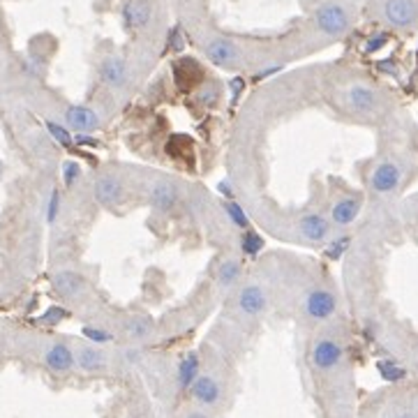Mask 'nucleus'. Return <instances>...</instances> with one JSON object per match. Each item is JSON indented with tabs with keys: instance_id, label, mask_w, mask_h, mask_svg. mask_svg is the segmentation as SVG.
<instances>
[{
	"instance_id": "9b49d317",
	"label": "nucleus",
	"mask_w": 418,
	"mask_h": 418,
	"mask_svg": "<svg viewBox=\"0 0 418 418\" xmlns=\"http://www.w3.org/2000/svg\"><path fill=\"white\" fill-rule=\"evenodd\" d=\"M99 79L104 86H109L111 90H123L130 83V68L121 56H107L99 63Z\"/></svg>"
},
{
	"instance_id": "ea45409f",
	"label": "nucleus",
	"mask_w": 418,
	"mask_h": 418,
	"mask_svg": "<svg viewBox=\"0 0 418 418\" xmlns=\"http://www.w3.org/2000/svg\"><path fill=\"white\" fill-rule=\"evenodd\" d=\"M74 143L77 146H90V148H97L99 146L97 139H92L90 135H74Z\"/></svg>"
},
{
	"instance_id": "0eeeda50",
	"label": "nucleus",
	"mask_w": 418,
	"mask_h": 418,
	"mask_svg": "<svg viewBox=\"0 0 418 418\" xmlns=\"http://www.w3.org/2000/svg\"><path fill=\"white\" fill-rule=\"evenodd\" d=\"M190 395H192V400H195L197 404H201V407L215 409L217 404L222 402L224 390H222V384L217 381L215 375L199 372V377L192 381V386H190Z\"/></svg>"
},
{
	"instance_id": "412c9836",
	"label": "nucleus",
	"mask_w": 418,
	"mask_h": 418,
	"mask_svg": "<svg viewBox=\"0 0 418 418\" xmlns=\"http://www.w3.org/2000/svg\"><path fill=\"white\" fill-rule=\"evenodd\" d=\"M199 372H201V361H199V354L197 351H188L181 361H178V368H176V384L181 390H190L192 381L197 379Z\"/></svg>"
},
{
	"instance_id": "a211bd4d",
	"label": "nucleus",
	"mask_w": 418,
	"mask_h": 418,
	"mask_svg": "<svg viewBox=\"0 0 418 418\" xmlns=\"http://www.w3.org/2000/svg\"><path fill=\"white\" fill-rule=\"evenodd\" d=\"M178 199H181V195H178V188L174 183H155L152 188L148 190V203L150 208L155 210V213L160 215H167L171 213V210L178 206Z\"/></svg>"
},
{
	"instance_id": "9d476101",
	"label": "nucleus",
	"mask_w": 418,
	"mask_h": 418,
	"mask_svg": "<svg viewBox=\"0 0 418 418\" xmlns=\"http://www.w3.org/2000/svg\"><path fill=\"white\" fill-rule=\"evenodd\" d=\"M92 199L104 206V208H114L125 199V185L118 176L114 174H102L92 183Z\"/></svg>"
},
{
	"instance_id": "4be33fe9",
	"label": "nucleus",
	"mask_w": 418,
	"mask_h": 418,
	"mask_svg": "<svg viewBox=\"0 0 418 418\" xmlns=\"http://www.w3.org/2000/svg\"><path fill=\"white\" fill-rule=\"evenodd\" d=\"M123 328H125V335H128L132 342H143V340H148V337L152 335V328H155V326H152V321L148 319V317L132 315V317L125 319Z\"/></svg>"
},
{
	"instance_id": "2eb2a0df",
	"label": "nucleus",
	"mask_w": 418,
	"mask_h": 418,
	"mask_svg": "<svg viewBox=\"0 0 418 418\" xmlns=\"http://www.w3.org/2000/svg\"><path fill=\"white\" fill-rule=\"evenodd\" d=\"M330 220L324 217L321 213H305L301 220H298V231L308 243L324 245L330 238Z\"/></svg>"
},
{
	"instance_id": "a878e982",
	"label": "nucleus",
	"mask_w": 418,
	"mask_h": 418,
	"mask_svg": "<svg viewBox=\"0 0 418 418\" xmlns=\"http://www.w3.org/2000/svg\"><path fill=\"white\" fill-rule=\"evenodd\" d=\"M21 70H23L26 77H30V79H42L44 72H46V58L39 56V54H35V51H30V54L21 61Z\"/></svg>"
},
{
	"instance_id": "f3484780",
	"label": "nucleus",
	"mask_w": 418,
	"mask_h": 418,
	"mask_svg": "<svg viewBox=\"0 0 418 418\" xmlns=\"http://www.w3.org/2000/svg\"><path fill=\"white\" fill-rule=\"evenodd\" d=\"M236 305L245 317H259L268 308V296L259 284H245V287H241V291H238Z\"/></svg>"
},
{
	"instance_id": "e433bc0d",
	"label": "nucleus",
	"mask_w": 418,
	"mask_h": 418,
	"mask_svg": "<svg viewBox=\"0 0 418 418\" xmlns=\"http://www.w3.org/2000/svg\"><path fill=\"white\" fill-rule=\"evenodd\" d=\"M215 190L220 192V197L224 199V201H234V199H236V190H234V183H231L229 178H222V181L215 185Z\"/></svg>"
},
{
	"instance_id": "6e6552de",
	"label": "nucleus",
	"mask_w": 418,
	"mask_h": 418,
	"mask_svg": "<svg viewBox=\"0 0 418 418\" xmlns=\"http://www.w3.org/2000/svg\"><path fill=\"white\" fill-rule=\"evenodd\" d=\"M74 365L79 370L88 375H97V372H107L109 370V356L107 351L102 349V344H92V342H83L74 349Z\"/></svg>"
},
{
	"instance_id": "bb28decb",
	"label": "nucleus",
	"mask_w": 418,
	"mask_h": 418,
	"mask_svg": "<svg viewBox=\"0 0 418 418\" xmlns=\"http://www.w3.org/2000/svg\"><path fill=\"white\" fill-rule=\"evenodd\" d=\"M224 213H227V217H229V222L234 224V227H238L241 231H245V229H250V217H248V213L241 208V203L236 201H224Z\"/></svg>"
},
{
	"instance_id": "39448f33",
	"label": "nucleus",
	"mask_w": 418,
	"mask_h": 418,
	"mask_svg": "<svg viewBox=\"0 0 418 418\" xmlns=\"http://www.w3.org/2000/svg\"><path fill=\"white\" fill-rule=\"evenodd\" d=\"M402 181H404L402 164L395 160H381L379 164H375L372 174H370V190L381 197H388L402 188Z\"/></svg>"
},
{
	"instance_id": "473e14b6",
	"label": "nucleus",
	"mask_w": 418,
	"mask_h": 418,
	"mask_svg": "<svg viewBox=\"0 0 418 418\" xmlns=\"http://www.w3.org/2000/svg\"><path fill=\"white\" fill-rule=\"evenodd\" d=\"M61 208H63V201H61V190L54 188L49 195V201H46V222L54 224L61 215Z\"/></svg>"
},
{
	"instance_id": "20e7f679",
	"label": "nucleus",
	"mask_w": 418,
	"mask_h": 418,
	"mask_svg": "<svg viewBox=\"0 0 418 418\" xmlns=\"http://www.w3.org/2000/svg\"><path fill=\"white\" fill-rule=\"evenodd\" d=\"M303 312L310 321H328L337 312V296L328 287H312L303 298Z\"/></svg>"
},
{
	"instance_id": "f03ea898",
	"label": "nucleus",
	"mask_w": 418,
	"mask_h": 418,
	"mask_svg": "<svg viewBox=\"0 0 418 418\" xmlns=\"http://www.w3.org/2000/svg\"><path fill=\"white\" fill-rule=\"evenodd\" d=\"M310 363L319 372H333L344 363V344L335 337H317L310 349Z\"/></svg>"
},
{
	"instance_id": "f704fd0d",
	"label": "nucleus",
	"mask_w": 418,
	"mask_h": 418,
	"mask_svg": "<svg viewBox=\"0 0 418 418\" xmlns=\"http://www.w3.org/2000/svg\"><path fill=\"white\" fill-rule=\"evenodd\" d=\"M197 97L201 99L203 104H215L217 99H220V88H217L215 83H203L201 88H199Z\"/></svg>"
},
{
	"instance_id": "7c9ffc66",
	"label": "nucleus",
	"mask_w": 418,
	"mask_h": 418,
	"mask_svg": "<svg viewBox=\"0 0 418 418\" xmlns=\"http://www.w3.org/2000/svg\"><path fill=\"white\" fill-rule=\"evenodd\" d=\"M65 319H70V310L63 308V305H51V308H46L44 315L39 317V324H44V326H56V324H61Z\"/></svg>"
},
{
	"instance_id": "37998d69",
	"label": "nucleus",
	"mask_w": 418,
	"mask_h": 418,
	"mask_svg": "<svg viewBox=\"0 0 418 418\" xmlns=\"http://www.w3.org/2000/svg\"><path fill=\"white\" fill-rule=\"evenodd\" d=\"M3 174H5V164H3V160H0V181H3Z\"/></svg>"
},
{
	"instance_id": "c9c22d12",
	"label": "nucleus",
	"mask_w": 418,
	"mask_h": 418,
	"mask_svg": "<svg viewBox=\"0 0 418 418\" xmlns=\"http://www.w3.org/2000/svg\"><path fill=\"white\" fill-rule=\"evenodd\" d=\"M388 44V32H375L372 37H368L365 42V54H375V51H381L384 46Z\"/></svg>"
},
{
	"instance_id": "7ed1b4c3",
	"label": "nucleus",
	"mask_w": 418,
	"mask_h": 418,
	"mask_svg": "<svg viewBox=\"0 0 418 418\" xmlns=\"http://www.w3.org/2000/svg\"><path fill=\"white\" fill-rule=\"evenodd\" d=\"M381 19L388 28L411 30L418 26V0H384Z\"/></svg>"
},
{
	"instance_id": "dca6fc26",
	"label": "nucleus",
	"mask_w": 418,
	"mask_h": 418,
	"mask_svg": "<svg viewBox=\"0 0 418 418\" xmlns=\"http://www.w3.org/2000/svg\"><path fill=\"white\" fill-rule=\"evenodd\" d=\"M44 365L56 375H68L74 370V349L68 342H51L44 351Z\"/></svg>"
},
{
	"instance_id": "2f4dec72",
	"label": "nucleus",
	"mask_w": 418,
	"mask_h": 418,
	"mask_svg": "<svg viewBox=\"0 0 418 418\" xmlns=\"http://www.w3.org/2000/svg\"><path fill=\"white\" fill-rule=\"evenodd\" d=\"M81 335L88 342H92V344H109V342H114V333H111V330L97 328V326H83Z\"/></svg>"
},
{
	"instance_id": "ddd939ff",
	"label": "nucleus",
	"mask_w": 418,
	"mask_h": 418,
	"mask_svg": "<svg viewBox=\"0 0 418 418\" xmlns=\"http://www.w3.org/2000/svg\"><path fill=\"white\" fill-rule=\"evenodd\" d=\"M203 51L208 56V61L215 63L217 68H231L241 58V51H238V46L229 37H210L203 44Z\"/></svg>"
},
{
	"instance_id": "79ce46f5",
	"label": "nucleus",
	"mask_w": 418,
	"mask_h": 418,
	"mask_svg": "<svg viewBox=\"0 0 418 418\" xmlns=\"http://www.w3.org/2000/svg\"><path fill=\"white\" fill-rule=\"evenodd\" d=\"M388 418H418V416H416V411H411V409H400Z\"/></svg>"
},
{
	"instance_id": "5701e85b",
	"label": "nucleus",
	"mask_w": 418,
	"mask_h": 418,
	"mask_svg": "<svg viewBox=\"0 0 418 418\" xmlns=\"http://www.w3.org/2000/svg\"><path fill=\"white\" fill-rule=\"evenodd\" d=\"M266 248V241H263V236L259 234L255 229H245L241 231V252L245 257H257L261 255V250Z\"/></svg>"
},
{
	"instance_id": "423d86ee",
	"label": "nucleus",
	"mask_w": 418,
	"mask_h": 418,
	"mask_svg": "<svg viewBox=\"0 0 418 418\" xmlns=\"http://www.w3.org/2000/svg\"><path fill=\"white\" fill-rule=\"evenodd\" d=\"M347 104L356 116H375L381 109V95L368 83H351L347 88Z\"/></svg>"
},
{
	"instance_id": "b1692460",
	"label": "nucleus",
	"mask_w": 418,
	"mask_h": 418,
	"mask_svg": "<svg viewBox=\"0 0 418 418\" xmlns=\"http://www.w3.org/2000/svg\"><path fill=\"white\" fill-rule=\"evenodd\" d=\"M238 277H241V263L236 261V259H224L222 266L217 268V275L215 280L220 287H234V284L238 282Z\"/></svg>"
},
{
	"instance_id": "f8f14e48",
	"label": "nucleus",
	"mask_w": 418,
	"mask_h": 418,
	"mask_svg": "<svg viewBox=\"0 0 418 418\" xmlns=\"http://www.w3.org/2000/svg\"><path fill=\"white\" fill-rule=\"evenodd\" d=\"M51 284H54V291L63 298V301H79V298L86 294V289H88L86 277L70 268L58 270L54 275V280H51Z\"/></svg>"
},
{
	"instance_id": "cd10ccee",
	"label": "nucleus",
	"mask_w": 418,
	"mask_h": 418,
	"mask_svg": "<svg viewBox=\"0 0 418 418\" xmlns=\"http://www.w3.org/2000/svg\"><path fill=\"white\" fill-rule=\"evenodd\" d=\"M377 370H379L381 377H384L386 381H402L404 377H407V370H404L400 363H395L393 358L379 361V363H377Z\"/></svg>"
},
{
	"instance_id": "c756f323",
	"label": "nucleus",
	"mask_w": 418,
	"mask_h": 418,
	"mask_svg": "<svg viewBox=\"0 0 418 418\" xmlns=\"http://www.w3.org/2000/svg\"><path fill=\"white\" fill-rule=\"evenodd\" d=\"M61 174H63V185L70 190V188H74L77 181H81L83 169L77 160H65L63 167H61Z\"/></svg>"
},
{
	"instance_id": "4468645a",
	"label": "nucleus",
	"mask_w": 418,
	"mask_h": 418,
	"mask_svg": "<svg viewBox=\"0 0 418 418\" xmlns=\"http://www.w3.org/2000/svg\"><path fill=\"white\" fill-rule=\"evenodd\" d=\"M361 210H363L361 195H344L330 206V224L333 227H349L351 222L358 220Z\"/></svg>"
},
{
	"instance_id": "aec40b11",
	"label": "nucleus",
	"mask_w": 418,
	"mask_h": 418,
	"mask_svg": "<svg viewBox=\"0 0 418 418\" xmlns=\"http://www.w3.org/2000/svg\"><path fill=\"white\" fill-rule=\"evenodd\" d=\"M174 79L183 90H190L199 83V79H203V70L195 58H181L174 63Z\"/></svg>"
},
{
	"instance_id": "393cba45",
	"label": "nucleus",
	"mask_w": 418,
	"mask_h": 418,
	"mask_svg": "<svg viewBox=\"0 0 418 418\" xmlns=\"http://www.w3.org/2000/svg\"><path fill=\"white\" fill-rule=\"evenodd\" d=\"M44 125H46V132H49V137L54 139L58 146H63V148H72V146H74V132H72L65 123L44 121Z\"/></svg>"
},
{
	"instance_id": "58836bf2",
	"label": "nucleus",
	"mask_w": 418,
	"mask_h": 418,
	"mask_svg": "<svg viewBox=\"0 0 418 418\" xmlns=\"http://www.w3.org/2000/svg\"><path fill=\"white\" fill-rule=\"evenodd\" d=\"M143 358V351H141V347H130V349H125V361L128 363H132V365H137L139 361Z\"/></svg>"
},
{
	"instance_id": "a19ab883",
	"label": "nucleus",
	"mask_w": 418,
	"mask_h": 418,
	"mask_svg": "<svg viewBox=\"0 0 418 418\" xmlns=\"http://www.w3.org/2000/svg\"><path fill=\"white\" fill-rule=\"evenodd\" d=\"M183 418H213V416H210L208 411H201V409H190Z\"/></svg>"
},
{
	"instance_id": "c85d7f7f",
	"label": "nucleus",
	"mask_w": 418,
	"mask_h": 418,
	"mask_svg": "<svg viewBox=\"0 0 418 418\" xmlns=\"http://www.w3.org/2000/svg\"><path fill=\"white\" fill-rule=\"evenodd\" d=\"M324 255H326L330 261H340V259L347 255L349 245H351V238L349 236H342V238H335V241H326L324 243Z\"/></svg>"
},
{
	"instance_id": "72a5a7b5",
	"label": "nucleus",
	"mask_w": 418,
	"mask_h": 418,
	"mask_svg": "<svg viewBox=\"0 0 418 418\" xmlns=\"http://www.w3.org/2000/svg\"><path fill=\"white\" fill-rule=\"evenodd\" d=\"M185 49V35H183V28L181 26H174L169 32H167V51H174V54H181Z\"/></svg>"
},
{
	"instance_id": "6ab92c4d",
	"label": "nucleus",
	"mask_w": 418,
	"mask_h": 418,
	"mask_svg": "<svg viewBox=\"0 0 418 418\" xmlns=\"http://www.w3.org/2000/svg\"><path fill=\"white\" fill-rule=\"evenodd\" d=\"M152 19V3L150 0H128L123 5V23L128 30H141Z\"/></svg>"
},
{
	"instance_id": "4c0bfd02",
	"label": "nucleus",
	"mask_w": 418,
	"mask_h": 418,
	"mask_svg": "<svg viewBox=\"0 0 418 418\" xmlns=\"http://www.w3.org/2000/svg\"><path fill=\"white\" fill-rule=\"evenodd\" d=\"M229 90H231V99L238 102V97H241V92L245 90V79L243 77H234L229 81Z\"/></svg>"
},
{
	"instance_id": "1a4fd4ad",
	"label": "nucleus",
	"mask_w": 418,
	"mask_h": 418,
	"mask_svg": "<svg viewBox=\"0 0 418 418\" xmlns=\"http://www.w3.org/2000/svg\"><path fill=\"white\" fill-rule=\"evenodd\" d=\"M65 125L74 132V135H92L95 130L102 128V118L95 109L83 107V104H70L65 109Z\"/></svg>"
},
{
	"instance_id": "f257e3e1",
	"label": "nucleus",
	"mask_w": 418,
	"mask_h": 418,
	"mask_svg": "<svg viewBox=\"0 0 418 418\" xmlns=\"http://www.w3.org/2000/svg\"><path fill=\"white\" fill-rule=\"evenodd\" d=\"M315 28L330 39L344 37L351 30V12L344 8L340 0H324L312 12Z\"/></svg>"
}]
</instances>
